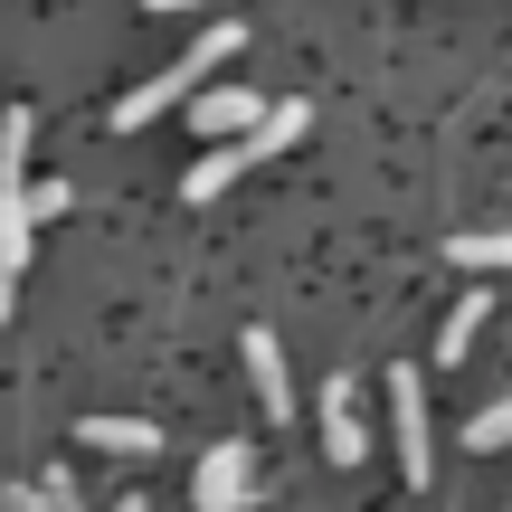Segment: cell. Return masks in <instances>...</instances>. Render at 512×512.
<instances>
[{
	"instance_id": "cell-1",
	"label": "cell",
	"mask_w": 512,
	"mask_h": 512,
	"mask_svg": "<svg viewBox=\"0 0 512 512\" xmlns=\"http://www.w3.org/2000/svg\"><path fill=\"white\" fill-rule=\"evenodd\" d=\"M238 48H247V29H238V19H219V29H200V38H190V57H181V67H162V76H152V86H133L124 105L105 114V124H114V133H143L152 114L190 105V95H200V86H209V76H219V67H228V57H238Z\"/></svg>"
},
{
	"instance_id": "cell-2",
	"label": "cell",
	"mask_w": 512,
	"mask_h": 512,
	"mask_svg": "<svg viewBox=\"0 0 512 512\" xmlns=\"http://www.w3.org/2000/svg\"><path fill=\"white\" fill-rule=\"evenodd\" d=\"M389 437H399V484H427V389H418V370H389Z\"/></svg>"
},
{
	"instance_id": "cell-3",
	"label": "cell",
	"mask_w": 512,
	"mask_h": 512,
	"mask_svg": "<svg viewBox=\"0 0 512 512\" xmlns=\"http://www.w3.org/2000/svg\"><path fill=\"white\" fill-rule=\"evenodd\" d=\"M247 484H256V456L228 437V446H209V456H200V475H190V503H200V512H238V503H247Z\"/></svg>"
},
{
	"instance_id": "cell-4",
	"label": "cell",
	"mask_w": 512,
	"mask_h": 512,
	"mask_svg": "<svg viewBox=\"0 0 512 512\" xmlns=\"http://www.w3.org/2000/svg\"><path fill=\"white\" fill-rule=\"evenodd\" d=\"M190 124H200L209 143H228V133H256V124H266V95H247V86H219V76H209V86L190 95Z\"/></svg>"
},
{
	"instance_id": "cell-5",
	"label": "cell",
	"mask_w": 512,
	"mask_h": 512,
	"mask_svg": "<svg viewBox=\"0 0 512 512\" xmlns=\"http://www.w3.org/2000/svg\"><path fill=\"white\" fill-rule=\"evenodd\" d=\"M323 456H332V465H361V456H370L361 389H351V380H323Z\"/></svg>"
},
{
	"instance_id": "cell-6",
	"label": "cell",
	"mask_w": 512,
	"mask_h": 512,
	"mask_svg": "<svg viewBox=\"0 0 512 512\" xmlns=\"http://www.w3.org/2000/svg\"><path fill=\"white\" fill-rule=\"evenodd\" d=\"M29 238H38V200L19 181V190H0V294H19V275H29Z\"/></svg>"
},
{
	"instance_id": "cell-7",
	"label": "cell",
	"mask_w": 512,
	"mask_h": 512,
	"mask_svg": "<svg viewBox=\"0 0 512 512\" xmlns=\"http://www.w3.org/2000/svg\"><path fill=\"white\" fill-rule=\"evenodd\" d=\"M238 171H256V143H247V133H228V143H209L200 162H190V181H181V200H219V190L238 181Z\"/></svg>"
},
{
	"instance_id": "cell-8",
	"label": "cell",
	"mask_w": 512,
	"mask_h": 512,
	"mask_svg": "<svg viewBox=\"0 0 512 512\" xmlns=\"http://www.w3.org/2000/svg\"><path fill=\"white\" fill-rule=\"evenodd\" d=\"M247 380L266 399V418H294V380H285V342L275 332H247Z\"/></svg>"
},
{
	"instance_id": "cell-9",
	"label": "cell",
	"mask_w": 512,
	"mask_h": 512,
	"mask_svg": "<svg viewBox=\"0 0 512 512\" xmlns=\"http://www.w3.org/2000/svg\"><path fill=\"white\" fill-rule=\"evenodd\" d=\"M76 446H105V456H162V427H152V418H76Z\"/></svg>"
},
{
	"instance_id": "cell-10",
	"label": "cell",
	"mask_w": 512,
	"mask_h": 512,
	"mask_svg": "<svg viewBox=\"0 0 512 512\" xmlns=\"http://www.w3.org/2000/svg\"><path fill=\"white\" fill-rule=\"evenodd\" d=\"M304 124H313V105H304V95H294V105H266V124L247 133V143H256V162H275V152H294V143H304Z\"/></svg>"
},
{
	"instance_id": "cell-11",
	"label": "cell",
	"mask_w": 512,
	"mask_h": 512,
	"mask_svg": "<svg viewBox=\"0 0 512 512\" xmlns=\"http://www.w3.org/2000/svg\"><path fill=\"white\" fill-rule=\"evenodd\" d=\"M484 313H494V304H484V294H465V304L446 313V332H437V370H456L465 351H475V332H484Z\"/></svg>"
},
{
	"instance_id": "cell-12",
	"label": "cell",
	"mask_w": 512,
	"mask_h": 512,
	"mask_svg": "<svg viewBox=\"0 0 512 512\" xmlns=\"http://www.w3.org/2000/svg\"><path fill=\"white\" fill-rule=\"evenodd\" d=\"M19 181H29V105L0 114V190H19Z\"/></svg>"
},
{
	"instance_id": "cell-13",
	"label": "cell",
	"mask_w": 512,
	"mask_h": 512,
	"mask_svg": "<svg viewBox=\"0 0 512 512\" xmlns=\"http://www.w3.org/2000/svg\"><path fill=\"white\" fill-rule=\"evenodd\" d=\"M446 266H512V228H475V238H456Z\"/></svg>"
},
{
	"instance_id": "cell-14",
	"label": "cell",
	"mask_w": 512,
	"mask_h": 512,
	"mask_svg": "<svg viewBox=\"0 0 512 512\" xmlns=\"http://www.w3.org/2000/svg\"><path fill=\"white\" fill-rule=\"evenodd\" d=\"M465 446H512V389L484 408V418H465Z\"/></svg>"
},
{
	"instance_id": "cell-15",
	"label": "cell",
	"mask_w": 512,
	"mask_h": 512,
	"mask_svg": "<svg viewBox=\"0 0 512 512\" xmlns=\"http://www.w3.org/2000/svg\"><path fill=\"white\" fill-rule=\"evenodd\" d=\"M143 10H190V0H143Z\"/></svg>"
}]
</instances>
